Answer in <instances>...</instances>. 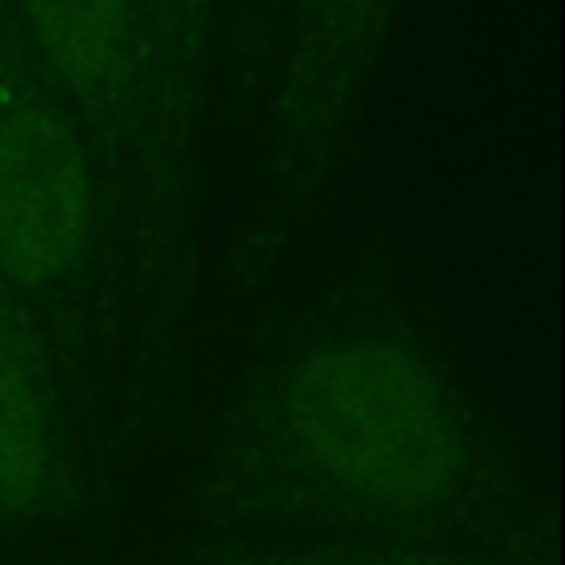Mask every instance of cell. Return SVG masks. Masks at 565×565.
Here are the masks:
<instances>
[{"label": "cell", "mask_w": 565, "mask_h": 565, "mask_svg": "<svg viewBox=\"0 0 565 565\" xmlns=\"http://www.w3.org/2000/svg\"><path fill=\"white\" fill-rule=\"evenodd\" d=\"M285 434L318 483L391 516L444 507L467 480V440L440 384L381 341H331L281 381Z\"/></svg>", "instance_id": "obj_1"}, {"label": "cell", "mask_w": 565, "mask_h": 565, "mask_svg": "<svg viewBox=\"0 0 565 565\" xmlns=\"http://www.w3.org/2000/svg\"><path fill=\"white\" fill-rule=\"evenodd\" d=\"M93 238V185L70 122L36 103L0 109V275L43 295L83 265Z\"/></svg>", "instance_id": "obj_2"}, {"label": "cell", "mask_w": 565, "mask_h": 565, "mask_svg": "<svg viewBox=\"0 0 565 565\" xmlns=\"http://www.w3.org/2000/svg\"><path fill=\"white\" fill-rule=\"evenodd\" d=\"M53 404L30 331L0 308V520L40 510L53 487Z\"/></svg>", "instance_id": "obj_3"}, {"label": "cell", "mask_w": 565, "mask_h": 565, "mask_svg": "<svg viewBox=\"0 0 565 565\" xmlns=\"http://www.w3.org/2000/svg\"><path fill=\"white\" fill-rule=\"evenodd\" d=\"M26 26L53 76L73 93L109 83L129 43V0H20Z\"/></svg>", "instance_id": "obj_4"}, {"label": "cell", "mask_w": 565, "mask_h": 565, "mask_svg": "<svg viewBox=\"0 0 565 565\" xmlns=\"http://www.w3.org/2000/svg\"><path fill=\"white\" fill-rule=\"evenodd\" d=\"M255 565H411L394 563L384 556H361V553H288L275 559H262Z\"/></svg>", "instance_id": "obj_5"}, {"label": "cell", "mask_w": 565, "mask_h": 565, "mask_svg": "<svg viewBox=\"0 0 565 565\" xmlns=\"http://www.w3.org/2000/svg\"><path fill=\"white\" fill-rule=\"evenodd\" d=\"M328 3H354V0H328Z\"/></svg>", "instance_id": "obj_6"}]
</instances>
